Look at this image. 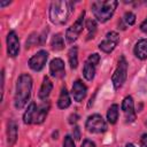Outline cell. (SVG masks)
I'll return each mask as SVG.
<instances>
[{
    "mask_svg": "<svg viewBox=\"0 0 147 147\" xmlns=\"http://www.w3.org/2000/svg\"><path fill=\"white\" fill-rule=\"evenodd\" d=\"M32 91V78L28 74H22L17 82L14 95V106L16 109H22L28 103Z\"/></svg>",
    "mask_w": 147,
    "mask_h": 147,
    "instance_id": "6da1fadb",
    "label": "cell"
},
{
    "mask_svg": "<svg viewBox=\"0 0 147 147\" xmlns=\"http://www.w3.org/2000/svg\"><path fill=\"white\" fill-rule=\"evenodd\" d=\"M48 110L49 102H42L41 105L31 102L23 114V122L25 124H41L46 119Z\"/></svg>",
    "mask_w": 147,
    "mask_h": 147,
    "instance_id": "7a4b0ae2",
    "label": "cell"
},
{
    "mask_svg": "<svg viewBox=\"0 0 147 147\" xmlns=\"http://www.w3.org/2000/svg\"><path fill=\"white\" fill-rule=\"evenodd\" d=\"M71 2L53 1L49 6V20L55 25H63L71 14Z\"/></svg>",
    "mask_w": 147,
    "mask_h": 147,
    "instance_id": "3957f363",
    "label": "cell"
},
{
    "mask_svg": "<svg viewBox=\"0 0 147 147\" xmlns=\"http://www.w3.org/2000/svg\"><path fill=\"white\" fill-rule=\"evenodd\" d=\"M118 2L116 0H105V1H94L92 2V13L94 15V17L101 22L105 23L108 20H110V17L114 15L115 9L117 7Z\"/></svg>",
    "mask_w": 147,
    "mask_h": 147,
    "instance_id": "277c9868",
    "label": "cell"
},
{
    "mask_svg": "<svg viewBox=\"0 0 147 147\" xmlns=\"http://www.w3.org/2000/svg\"><path fill=\"white\" fill-rule=\"evenodd\" d=\"M126 76H127V62H126L125 57L122 55L118 60L117 67L111 77V82H113L115 90H118L119 87L123 86V84L126 80Z\"/></svg>",
    "mask_w": 147,
    "mask_h": 147,
    "instance_id": "5b68a950",
    "label": "cell"
},
{
    "mask_svg": "<svg viewBox=\"0 0 147 147\" xmlns=\"http://www.w3.org/2000/svg\"><path fill=\"white\" fill-rule=\"evenodd\" d=\"M85 127L91 133H103L107 131V123L99 114H93L87 117Z\"/></svg>",
    "mask_w": 147,
    "mask_h": 147,
    "instance_id": "8992f818",
    "label": "cell"
},
{
    "mask_svg": "<svg viewBox=\"0 0 147 147\" xmlns=\"http://www.w3.org/2000/svg\"><path fill=\"white\" fill-rule=\"evenodd\" d=\"M84 20H85V11H83L78 16L76 22L70 28H68V30L65 32V39L68 42H74L78 39V37L82 33L83 28H84Z\"/></svg>",
    "mask_w": 147,
    "mask_h": 147,
    "instance_id": "52a82bcc",
    "label": "cell"
},
{
    "mask_svg": "<svg viewBox=\"0 0 147 147\" xmlns=\"http://www.w3.org/2000/svg\"><path fill=\"white\" fill-rule=\"evenodd\" d=\"M100 62V55L94 53L91 54L87 60L85 61L84 68H83V76L85 77L86 80H93L94 76H95V70H96V65Z\"/></svg>",
    "mask_w": 147,
    "mask_h": 147,
    "instance_id": "ba28073f",
    "label": "cell"
},
{
    "mask_svg": "<svg viewBox=\"0 0 147 147\" xmlns=\"http://www.w3.org/2000/svg\"><path fill=\"white\" fill-rule=\"evenodd\" d=\"M119 42V36L116 31H109L105 39L99 44V48L103 52V53H111L115 47L117 46V44Z\"/></svg>",
    "mask_w": 147,
    "mask_h": 147,
    "instance_id": "9c48e42d",
    "label": "cell"
},
{
    "mask_svg": "<svg viewBox=\"0 0 147 147\" xmlns=\"http://www.w3.org/2000/svg\"><path fill=\"white\" fill-rule=\"evenodd\" d=\"M48 59V53L44 49L37 52L30 60H29V67L34 70V71H40L45 64H46V61Z\"/></svg>",
    "mask_w": 147,
    "mask_h": 147,
    "instance_id": "30bf717a",
    "label": "cell"
},
{
    "mask_svg": "<svg viewBox=\"0 0 147 147\" xmlns=\"http://www.w3.org/2000/svg\"><path fill=\"white\" fill-rule=\"evenodd\" d=\"M7 53L10 57H15L20 53V39L15 31H10L7 34Z\"/></svg>",
    "mask_w": 147,
    "mask_h": 147,
    "instance_id": "8fae6325",
    "label": "cell"
},
{
    "mask_svg": "<svg viewBox=\"0 0 147 147\" xmlns=\"http://www.w3.org/2000/svg\"><path fill=\"white\" fill-rule=\"evenodd\" d=\"M122 110L124 113L125 119L127 123H132L136 119V111H134V103H133V99L132 96H126L124 98L123 102H122Z\"/></svg>",
    "mask_w": 147,
    "mask_h": 147,
    "instance_id": "7c38bea8",
    "label": "cell"
},
{
    "mask_svg": "<svg viewBox=\"0 0 147 147\" xmlns=\"http://www.w3.org/2000/svg\"><path fill=\"white\" fill-rule=\"evenodd\" d=\"M49 74L55 78H63L65 76L64 62L59 57L53 59L49 63Z\"/></svg>",
    "mask_w": 147,
    "mask_h": 147,
    "instance_id": "4fadbf2b",
    "label": "cell"
},
{
    "mask_svg": "<svg viewBox=\"0 0 147 147\" xmlns=\"http://www.w3.org/2000/svg\"><path fill=\"white\" fill-rule=\"evenodd\" d=\"M86 93H87V87L82 80L78 79V80L74 82L72 88H71V94L76 102H82L85 99Z\"/></svg>",
    "mask_w": 147,
    "mask_h": 147,
    "instance_id": "5bb4252c",
    "label": "cell"
},
{
    "mask_svg": "<svg viewBox=\"0 0 147 147\" xmlns=\"http://www.w3.org/2000/svg\"><path fill=\"white\" fill-rule=\"evenodd\" d=\"M53 90V83L51 82V79L48 77H45L42 79V83H41V86H40V90H39V93H38V96L40 100H46L51 92Z\"/></svg>",
    "mask_w": 147,
    "mask_h": 147,
    "instance_id": "9a60e30c",
    "label": "cell"
},
{
    "mask_svg": "<svg viewBox=\"0 0 147 147\" xmlns=\"http://www.w3.org/2000/svg\"><path fill=\"white\" fill-rule=\"evenodd\" d=\"M133 53L139 60H146L147 59V39H140L136 44L133 48Z\"/></svg>",
    "mask_w": 147,
    "mask_h": 147,
    "instance_id": "2e32d148",
    "label": "cell"
},
{
    "mask_svg": "<svg viewBox=\"0 0 147 147\" xmlns=\"http://www.w3.org/2000/svg\"><path fill=\"white\" fill-rule=\"evenodd\" d=\"M17 140V125L14 121H9L7 125V142L13 146Z\"/></svg>",
    "mask_w": 147,
    "mask_h": 147,
    "instance_id": "e0dca14e",
    "label": "cell"
},
{
    "mask_svg": "<svg viewBox=\"0 0 147 147\" xmlns=\"http://www.w3.org/2000/svg\"><path fill=\"white\" fill-rule=\"evenodd\" d=\"M70 105H71V100H70L69 92L65 87H62L60 92V96L57 99V107L60 109H67Z\"/></svg>",
    "mask_w": 147,
    "mask_h": 147,
    "instance_id": "ac0fdd59",
    "label": "cell"
},
{
    "mask_svg": "<svg viewBox=\"0 0 147 147\" xmlns=\"http://www.w3.org/2000/svg\"><path fill=\"white\" fill-rule=\"evenodd\" d=\"M68 60L71 69H76L78 65V49L76 46L71 47L68 52Z\"/></svg>",
    "mask_w": 147,
    "mask_h": 147,
    "instance_id": "d6986e66",
    "label": "cell"
},
{
    "mask_svg": "<svg viewBox=\"0 0 147 147\" xmlns=\"http://www.w3.org/2000/svg\"><path fill=\"white\" fill-rule=\"evenodd\" d=\"M107 119L110 124H115L118 119V106L116 103L111 105L107 111Z\"/></svg>",
    "mask_w": 147,
    "mask_h": 147,
    "instance_id": "ffe728a7",
    "label": "cell"
},
{
    "mask_svg": "<svg viewBox=\"0 0 147 147\" xmlns=\"http://www.w3.org/2000/svg\"><path fill=\"white\" fill-rule=\"evenodd\" d=\"M86 29H87V40L94 38L95 32H96V22L93 18H87L86 20V24H85Z\"/></svg>",
    "mask_w": 147,
    "mask_h": 147,
    "instance_id": "44dd1931",
    "label": "cell"
},
{
    "mask_svg": "<svg viewBox=\"0 0 147 147\" xmlns=\"http://www.w3.org/2000/svg\"><path fill=\"white\" fill-rule=\"evenodd\" d=\"M51 46H52V49H54V51H61L64 47L63 38L60 33H56L53 36V38L51 40Z\"/></svg>",
    "mask_w": 147,
    "mask_h": 147,
    "instance_id": "7402d4cb",
    "label": "cell"
},
{
    "mask_svg": "<svg viewBox=\"0 0 147 147\" xmlns=\"http://www.w3.org/2000/svg\"><path fill=\"white\" fill-rule=\"evenodd\" d=\"M124 22L127 25H133L136 23V15L132 11H126L124 14Z\"/></svg>",
    "mask_w": 147,
    "mask_h": 147,
    "instance_id": "603a6c76",
    "label": "cell"
},
{
    "mask_svg": "<svg viewBox=\"0 0 147 147\" xmlns=\"http://www.w3.org/2000/svg\"><path fill=\"white\" fill-rule=\"evenodd\" d=\"M63 147H75V142L74 139L70 136H65L64 140H63Z\"/></svg>",
    "mask_w": 147,
    "mask_h": 147,
    "instance_id": "cb8c5ba5",
    "label": "cell"
},
{
    "mask_svg": "<svg viewBox=\"0 0 147 147\" xmlns=\"http://www.w3.org/2000/svg\"><path fill=\"white\" fill-rule=\"evenodd\" d=\"M82 147H95V144L90 139H85L82 144Z\"/></svg>",
    "mask_w": 147,
    "mask_h": 147,
    "instance_id": "d4e9b609",
    "label": "cell"
},
{
    "mask_svg": "<svg viewBox=\"0 0 147 147\" xmlns=\"http://www.w3.org/2000/svg\"><path fill=\"white\" fill-rule=\"evenodd\" d=\"M72 133H74V138H75L76 140H79V139H80V131H79V127H78V126H75V127H74Z\"/></svg>",
    "mask_w": 147,
    "mask_h": 147,
    "instance_id": "484cf974",
    "label": "cell"
},
{
    "mask_svg": "<svg viewBox=\"0 0 147 147\" xmlns=\"http://www.w3.org/2000/svg\"><path fill=\"white\" fill-rule=\"evenodd\" d=\"M3 85H5V71H1V100L3 99Z\"/></svg>",
    "mask_w": 147,
    "mask_h": 147,
    "instance_id": "4316f807",
    "label": "cell"
},
{
    "mask_svg": "<svg viewBox=\"0 0 147 147\" xmlns=\"http://www.w3.org/2000/svg\"><path fill=\"white\" fill-rule=\"evenodd\" d=\"M140 146H141V147H147V133H145V134L141 136Z\"/></svg>",
    "mask_w": 147,
    "mask_h": 147,
    "instance_id": "83f0119b",
    "label": "cell"
},
{
    "mask_svg": "<svg viewBox=\"0 0 147 147\" xmlns=\"http://www.w3.org/2000/svg\"><path fill=\"white\" fill-rule=\"evenodd\" d=\"M78 118H79V116H78L77 114H72V115L69 117V123H70V124H72V123H76V122L78 121Z\"/></svg>",
    "mask_w": 147,
    "mask_h": 147,
    "instance_id": "f1b7e54d",
    "label": "cell"
},
{
    "mask_svg": "<svg viewBox=\"0 0 147 147\" xmlns=\"http://www.w3.org/2000/svg\"><path fill=\"white\" fill-rule=\"evenodd\" d=\"M140 30L144 32V33H146L147 34V18L140 24Z\"/></svg>",
    "mask_w": 147,
    "mask_h": 147,
    "instance_id": "f546056e",
    "label": "cell"
},
{
    "mask_svg": "<svg viewBox=\"0 0 147 147\" xmlns=\"http://www.w3.org/2000/svg\"><path fill=\"white\" fill-rule=\"evenodd\" d=\"M9 3H10V1H1L0 2V7H5V6L9 5Z\"/></svg>",
    "mask_w": 147,
    "mask_h": 147,
    "instance_id": "4dcf8cb0",
    "label": "cell"
},
{
    "mask_svg": "<svg viewBox=\"0 0 147 147\" xmlns=\"http://www.w3.org/2000/svg\"><path fill=\"white\" fill-rule=\"evenodd\" d=\"M125 147H136V146H134L133 144H126V145H125Z\"/></svg>",
    "mask_w": 147,
    "mask_h": 147,
    "instance_id": "1f68e13d",
    "label": "cell"
},
{
    "mask_svg": "<svg viewBox=\"0 0 147 147\" xmlns=\"http://www.w3.org/2000/svg\"><path fill=\"white\" fill-rule=\"evenodd\" d=\"M146 124H147V122H146Z\"/></svg>",
    "mask_w": 147,
    "mask_h": 147,
    "instance_id": "d6a6232c",
    "label": "cell"
}]
</instances>
